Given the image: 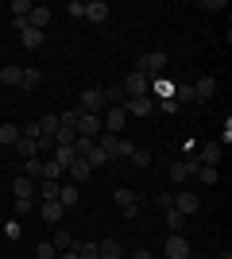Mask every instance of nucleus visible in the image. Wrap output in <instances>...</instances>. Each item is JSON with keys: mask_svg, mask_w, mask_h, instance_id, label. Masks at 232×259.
Instances as JSON below:
<instances>
[{"mask_svg": "<svg viewBox=\"0 0 232 259\" xmlns=\"http://www.w3.org/2000/svg\"><path fill=\"white\" fill-rule=\"evenodd\" d=\"M163 66H166V54L163 51H151V54H140V58H135V70H132V74H159V70H163Z\"/></svg>", "mask_w": 232, "mask_h": 259, "instance_id": "1", "label": "nucleus"}, {"mask_svg": "<svg viewBox=\"0 0 232 259\" xmlns=\"http://www.w3.org/2000/svg\"><path fill=\"white\" fill-rule=\"evenodd\" d=\"M124 97H128V101H135V97H147V89H151V81H147V77L144 74H128V77H124Z\"/></svg>", "mask_w": 232, "mask_h": 259, "instance_id": "2", "label": "nucleus"}, {"mask_svg": "<svg viewBox=\"0 0 232 259\" xmlns=\"http://www.w3.org/2000/svg\"><path fill=\"white\" fill-rule=\"evenodd\" d=\"M101 105H105V93H101V89H85V93L77 97V112H89V116H97Z\"/></svg>", "mask_w": 232, "mask_h": 259, "instance_id": "3", "label": "nucleus"}, {"mask_svg": "<svg viewBox=\"0 0 232 259\" xmlns=\"http://www.w3.org/2000/svg\"><path fill=\"white\" fill-rule=\"evenodd\" d=\"M112 201H116V209H120L124 217H135V213H140V201H135L132 190H116V194H112Z\"/></svg>", "mask_w": 232, "mask_h": 259, "instance_id": "4", "label": "nucleus"}, {"mask_svg": "<svg viewBox=\"0 0 232 259\" xmlns=\"http://www.w3.org/2000/svg\"><path fill=\"white\" fill-rule=\"evenodd\" d=\"M190 251H194V248H190V244H186V236H178V232H174V236L166 240V248H163V255H166V259H186Z\"/></svg>", "mask_w": 232, "mask_h": 259, "instance_id": "5", "label": "nucleus"}, {"mask_svg": "<svg viewBox=\"0 0 232 259\" xmlns=\"http://www.w3.org/2000/svg\"><path fill=\"white\" fill-rule=\"evenodd\" d=\"M213 93H217V81H213L209 74H205V77H198V81L190 85V97H194V101H209Z\"/></svg>", "mask_w": 232, "mask_h": 259, "instance_id": "6", "label": "nucleus"}, {"mask_svg": "<svg viewBox=\"0 0 232 259\" xmlns=\"http://www.w3.org/2000/svg\"><path fill=\"white\" fill-rule=\"evenodd\" d=\"M124 120H128V112H124L120 105H112L109 112H105V132H112V136H120V132H124Z\"/></svg>", "mask_w": 232, "mask_h": 259, "instance_id": "7", "label": "nucleus"}, {"mask_svg": "<svg viewBox=\"0 0 232 259\" xmlns=\"http://www.w3.org/2000/svg\"><path fill=\"white\" fill-rule=\"evenodd\" d=\"M174 209H178L182 217H194V213L201 209V201H198L194 194H190V190H182V194H174Z\"/></svg>", "mask_w": 232, "mask_h": 259, "instance_id": "8", "label": "nucleus"}, {"mask_svg": "<svg viewBox=\"0 0 232 259\" xmlns=\"http://www.w3.org/2000/svg\"><path fill=\"white\" fill-rule=\"evenodd\" d=\"M77 201H81V190H77L74 182H62V186H58V205H62V209H74Z\"/></svg>", "mask_w": 232, "mask_h": 259, "instance_id": "9", "label": "nucleus"}, {"mask_svg": "<svg viewBox=\"0 0 232 259\" xmlns=\"http://www.w3.org/2000/svg\"><path fill=\"white\" fill-rule=\"evenodd\" d=\"M77 136L97 140V136H101V116H89V112H81V120H77Z\"/></svg>", "mask_w": 232, "mask_h": 259, "instance_id": "10", "label": "nucleus"}, {"mask_svg": "<svg viewBox=\"0 0 232 259\" xmlns=\"http://www.w3.org/2000/svg\"><path fill=\"white\" fill-rule=\"evenodd\" d=\"M124 112H132V116H151V108H155V101L151 97H135V101H124Z\"/></svg>", "mask_w": 232, "mask_h": 259, "instance_id": "11", "label": "nucleus"}, {"mask_svg": "<svg viewBox=\"0 0 232 259\" xmlns=\"http://www.w3.org/2000/svg\"><path fill=\"white\" fill-rule=\"evenodd\" d=\"M198 166H201L198 159H194V162H190V159H178L174 166H170V178H174V182H186V178H190L194 170H198Z\"/></svg>", "mask_w": 232, "mask_h": 259, "instance_id": "12", "label": "nucleus"}, {"mask_svg": "<svg viewBox=\"0 0 232 259\" xmlns=\"http://www.w3.org/2000/svg\"><path fill=\"white\" fill-rule=\"evenodd\" d=\"M47 23H51V8H47V4H35V8H31V16H27V27L43 31Z\"/></svg>", "mask_w": 232, "mask_h": 259, "instance_id": "13", "label": "nucleus"}, {"mask_svg": "<svg viewBox=\"0 0 232 259\" xmlns=\"http://www.w3.org/2000/svg\"><path fill=\"white\" fill-rule=\"evenodd\" d=\"M62 213H66V209L58 205V201H39V217H43L47 225H58V221H62Z\"/></svg>", "mask_w": 232, "mask_h": 259, "instance_id": "14", "label": "nucleus"}, {"mask_svg": "<svg viewBox=\"0 0 232 259\" xmlns=\"http://www.w3.org/2000/svg\"><path fill=\"white\" fill-rule=\"evenodd\" d=\"M66 174H70V182H85V178H89V174H93V166H89V162L85 159H74V162H70V166H66Z\"/></svg>", "mask_w": 232, "mask_h": 259, "instance_id": "15", "label": "nucleus"}, {"mask_svg": "<svg viewBox=\"0 0 232 259\" xmlns=\"http://www.w3.org/2000/svg\"><path fill=\"white\" fill-rule=\"evenodd\" d=\"M198 162H201V166H213V170H217V166H221V143H205Z\"/></svg>", "mask_w": 232, "mask_h": 259, "instance_id": "16", "label": "nucleus"}, {"mask_svg": "<svg viewBox=\"0 0 232 259\" xmlns=\"http://www.w3.org/2000/svg\"><path fill=\"white\" fill-rule=\"evenodd\" d=\"M85 20L105 23V20H109V4H105V0H93V4H85Z\"/></svg>", "mask_w": 232, "mask_h": 259, "instance_id": "17", "label": "nucleus"}, {"mask_svg": "<svg viewBox=\"0 0 232 259\" xmlns=\"http://www.w3.org/2000/svg\"><path fill=\"white\" fill-rule=\"evenodd\" d=\"M93 143H97V147H101L105 155H109V159H116V143H120V136H112V132H101V136H97Z\"/></svg>", "mask_w": 232, "mask_h": 259, "instance_id": "18", "label": "nucleus"}, {"mask_svg": "<svg viewBox=\"0 0 232 259\" xmlns=\"http://www.w3.org/2000/svg\"><path fill=\"white\" fill-rule=\"evenodd\" d=\"M62 166H58L55 159H43V170H39V182H58V178H62Z\"/></svg>", "mask_w": 232, "mask_h": 259, "instance_id": "19", "label": "nucleus"}, {"mask_svg": "<svg viewBox=\"0 0 232 259\" xmlns=\"http://www.w3.org/2000/svg\"><path fill=\"white\" fill-rule=\"evenodd\" d=\"M16 151H20V159H35V155H39V143H35L31 136H23V132H20V140H16Z\"/></svg>", "mask_w": 232, "mask_h": 259, "instance_id": "20", "label": "nucleus"}, {"mask_svg": "<svg viewBox=\"0 0 232 259\" xmlns=\"http://www.w3.org/2000/svg\"><path fill=\"white\" fill-rule=\"evenodd\" d=\"M39 81H43V74H39L35 66H23V74H20V89H27V93H31Z\"/></svg>", "mask_w": 232, "mask_h": 259, "instance_id": "21", "label": "nucleus"}, {"mask_svg": "<svg viewBox=\"0 0 232 259\" xmlns=\"http://www.w3.org/2000/svg\"><path fill=\"white\" fill-rule=\"evenodd\" d=\"M51 248H55V251H70V248H74V236H70L66 228H55V236H51Z\"/></svg>", "mask_w": 232, "mask_h": 259, "instance_id": "22", "label": "nucleus"}, {"mask_svg": "<svg viewBox=\"0 0 232 259\" xmlns=\"http://www.w3.org/2000/svg\"><path fill=\"white\" fill-rule=\"evenodd\" d=\"M20 39H23V47H27V51H39V47H43V31H35V27H23Z\"/></svg>", "mask_w": 232, "mask_h": 259, "instance_id": "23", "label": "nucleus"}, {"mask_svg": "<svg viewBox=\"0 0 232 259\" xmlns=\"http://www.w3.org/2000/svg\"><path fill=\"white\" fill-rule=\"evenodd\" d=\"M12 194H16V197H35V182H31V178H23V174H20V178L12 182Z\"/></svg>", "mask_w": 232, "mask_h": 259, "instance_id": "24", "label": "nucleus"}, {"mask_svg": "<svg viewBox=\"0 0 232 259\" xmlns=\"http://www.w3.org/2000/svg\"><path fill=\"white\" fill-rule=\"evenodd\" d=\"M97 259H120V244H116V240H101L97 244Z\"/></svg>", "mask_w": 232, "mask_h": 259, "instance_id": "25", "label": "nucleus"}, {"mask_svg": "<svg viewBox=\"0 0 232 259\" xmlns=\"http://www.w3.org/2000/svg\"><path fill=\"white\" fill-rule=\"evenodd\" d=\"M20 74H23V66H4V70H0V85H20Z\"/></svg>", "mask_w": 232, "mask_h": 259, "instance_id": "26", "label": "nucleus"}, {"mask_svg": "<svg viewBox=\"0 0 232 259\" xmlns=\"http://www.w3.org/2000/svg\"><path fill=\"white\" fill-rule=\"evenodd\" d=\"M58 128H62V124H58V116H55V112H47V116H39V136H55Z\"/></svg>", "mask_w": 232, "mask_h": 259, "instance_id": "27", "label": "nucleus"}, {"mask_svg": "<svg viewBox=\"0 0 232 259\" xmlns=\"http://www.w3.org/2000/svg\"><path fill=\"white\" fill-rule=\"evenodd\" d=\"M39 170H43V159H39V155H35V159H23V178L39 182Z\"/></svg>", "mask_w": 232, "mask_h": 259, "instance_id": "28", "label": "nucleus"}, {"mask_svg": "<svg viewBox=\"0 0 232 259\" xmlns=\"http://www.w3.org/2000/svg\"><path fill=\"white\" fill-rule=\"evenodd\" d=\"M16 140H20V128H16V124H0V143H4V147H16Z\"/></svg>", "mask_w": 232, "mask_h": 259, "instance_id": "29", "label": "nucleus"}, {"mask_svg": "<svg viewBox=\"0 0 232 259\" xmlns=\"http://www.w3.org/2000/svg\"><path fill=\"white\" fill-rule=\"evenodd\" d=\"M74 251L81 259H97V244H93V240H74Z\"/></svg>", "mask_w": 232, "mask_h": 259, "instance_id": "30", "label": "nucleus"}, {"mask_svg": "<svg viewBox=\"0 0 232 259\" xmlns=\"http://www.w3.org/2000/svg\"><path fill=\"white\" fill-rule=\"evenodd\" d=\"M74 159H77V155H74V147H55V162L62 166V170H66V166H70Z\"/></svg>", "mask_w": 232, "mask_h": 259, "instance_id": "31", "label": "nucleus"}, {"mask_svg": "<svg viewBox=\"0 0 232 259\" xmlns=\"http://www.w3.org/2000/svg\"><path fill=\"white\" fill-rule=\"evenodd\" d=\"M58 186L62 182H39V197L43 201H58Z\"/></svg>", "mask_w": 232, "mask_h": 259, "instance_id": "32", "label": "nucleus"}, {"mask_svg": "<svg viewBox=\"0 0 232 259\" xmlns=\"http://www.w3.org/2000/svg\"><path fill=\"white\" fill-rule=\"evenodd\" d=\"M85 162H89V166H105V162H112V159H109V155H105V151H101L97 143H93V151L85 155Z\"/></svg>", "mask_w": 232, "mask_h": 259, "instance_id": "33", "label": "nucleus"}, {"mask_svg": "<svg viewBox=\"0 0 232 259\" xmlns=\"http://www.w3.org/2000/svg\"><path fill=\"white\" fill-rule=\"evenodd\" d=\"M77 120H81V112H77V108H70V112H62V116H58V124H62V128H74V132H77Z\"/></svg>", "mask_w": 232, "mask_h": 259, "instance_id": "34", "label": "nucleus"}, {"mask_svg": "<svg viewBox=\"0 0 232 259\" xmlns=\"http://www.w3.org/2000/svg\"><path fill=\"white\" fill-rule=\"evenodd\" d=\"M194 174H198V178H201V182H205V186H213V182H217V178H221V170H213V166H198V170H194Z\"/></svg>", "mask_w": 232, "mask_h": 259, "instance_id": "35", "label": "nucleus"}, {"mask_svg": "<svg viewBox=\"0 0 232 259\" xmlns=\"http://www.w3.org/2000/svg\"><path fill=\"white\" fill-rule=\"evenodd\" d=\"M31 0H12V16H31Z\"/></svg>", "mask_w": 232, "mask_h": 259, "instance_id": "36", "label": "nucleus"}, {"mask_svg": "<svg viewBox=\"0 0 232 259\" xmlns=\"http://www.w3.org/2000/svg\"><path fill=\"white\" fill-rule=\"evenodd\" d=\"M58 251L51 248V240H43V244H39V248H35V259H55Z\"/></svg>", "mask_w": 232, "mask_h": 259, "instance_id": "37", "label": "nucleus"}, {"mask_svg": "<svg viewBox=\"0 0 232 259\" xmlns=\"http://www.w3.org/2000/svg\"><path fill=\"white\" fill-rule=\"evenodd\" d=\"M155 93H159V97H174V85H170V81H163V77H159V81H155Z\"/></svg>", "mask_w": 232, "mask_h": 259, "instance_id": "38", "label": "nucleus"}, {"mask_svg": "<svg viewBox=\"0 0 232 259\" xmlns=\"http://www.w3.org/2000/svg\"><path fill=\"white\" fill-rule=\"evenodd\" d=\"M166 225H170V228H182V225H186V217L178 213V209H166Z\"/></svg>", "mask_w": 232, "mask_h": 259, "instance_id": "39", "label": "nucleus"}, {"mask_svg": "<svg viewBox=\"0 0 232 259\" xmlns=\"http://www.w3.org/2000/svg\"><path fill=\"white\" fill-rule=\"evenodd\" d=\"M101 93H105V101H120V105L128 101V97H124V89H120V85H112V89H101Z\"/></svg>", "mask_w": 232, "mask_h": 259, "instance_id": "40", "label": "nucleus"}, {"mask_svg": "<svg viewBox=\"0 0 232 259\" xmlns=\"http://www.w3.org/2000/svg\"><path fill=\"white\" fill-rule=\"evenodd\" d=\"M35 209V197H16V213H31Z\"/></svg>", "mask_w": 232, "mask_h": 259, "instance_id": "41", "label": "nucleus"}, {"mask_svg": "<svg viewBox=\"0 0 232 259\" xmlns=\"http://www.w3.org/2000/svg\"><path fill=\"white\" fill-rule=\"evenodd\" d=\"M132 162H135V166H151V155H147V151H140V147H135Z\"/></svg>", "mask_w": 232, "mask_h": 259, "instance_id": "42", "label": "nucleus"}, {"mask_svg": "<svg viewBox=\"0 0 232 259\" xmlns=\"http://www.w3.org/2000/svg\"><path fill=\"white\" fill-rule=\"evenodd\" d=\"M70 16H74V20H81V16H85V4H81V0H70Z\"/></svg>", "mask_w": 232, "mask_h": 259, "instance_id": "43", "label": "nucleus"}, {"mask_svg": "<svg viewBox=\"0 0 232 259\" xmlns=\"http://www.w3.org/2000/svg\"><path fill=\"white\" fill-rule=\"evenodd\" d=\"M4 236H8V240H20V225H16V221H8V225H4Z\"/></svg>", "mask_w": 232, "mask_h": 259, "instance_id": "44", "label": "nucleus"}, {"mask_svg": "<svg viewBox=\"0 0 232 259\" xmlns=\"http://www.w3.org/2000/svg\"><path fill=\"white\" fill-rule=\"evenodd\" d=\"M35 143H39V155H43V151H51V147H55V140H51V136H39V140H35Z\"/></svg>", "mask_w": 232, "mask_h": 259, "instance_id": "45", "label": "nucleus"}, {"mask_svg": "<svg viewBox=\"0 0 232 259\" xmlns=\"http://www.w3.org/2000/svg\"><path fill=\"white\" fill-rule=\"evenodd\" d=\"M201 8H209V12H224V0H205Z\"/></svg>", "mask_w": 232, "mask_h": 259, "instance_id": "46", "label": "nucleus"}, {"mask_svg": "<svg viewBox=\"0 0 232 259\" xmlns=\"http://www.w3.org/2000/svg\"><path fill=\"white\" fill-rule=\"evenodd\" d=\"M159 205H163V213H166V209H174V194H163V197H159Z\"/></svg>", "mask_w": 232, "mask_h": 259, "instance_id": "47", "label": "nucleus"}, {"mask_svg": "<svg viewBox=\"0 0 232 259\" xmlns=\"http://www.w3.org/2000/svg\"><path fill=\"white\" fill-rule=\"evenodd\" d=\"M132 259H155V255H151V251H147V248H140V251H135Z\"/></svg>", "mask_w": 232, "mask_h": 259, "instance_id": "48", "label": "nucleus"}, {"mask_svg": "<svg viewBox=\"0 0 232 259\" xmlns=\"http://www.w3.org/2000/svg\"><path fill=\"white\" fill-rule=\"evenodd\" d=\"M58 259H81V255H77V251L70 248V251H62V255H58Z\"/></svg>", "mask_w": 232, "mask_h": 259, "instance_id": "49", "label": "nucleus"}, {"mask_svg": "<svg viewBox=\"0 0 232 259\" xmlns=\"http://www.w3.org/2000/svg\"><path fill=\"white\" fill-rule=\"evenodd\" d=\"M217 259H232V251H221V255H217Z\"/></svg>", "mask_w": 232, "mask_h": 259, "instance_id": "50", "label": "nucleus"}, {"mask_svg": "<svg viewBox=\"0 0 232 259\" xmlns=\"http://www.w3.org/2000/svg\"><path fill=\"white\" fill-rule=\"evenodd\" d=\"M186 259H201V255H194V251H190V255H186Z\"/></svg>", "mask_w": 232, "mask_h": 259, "instance_id": "51", "label": "nucleus"}]
</instances>
